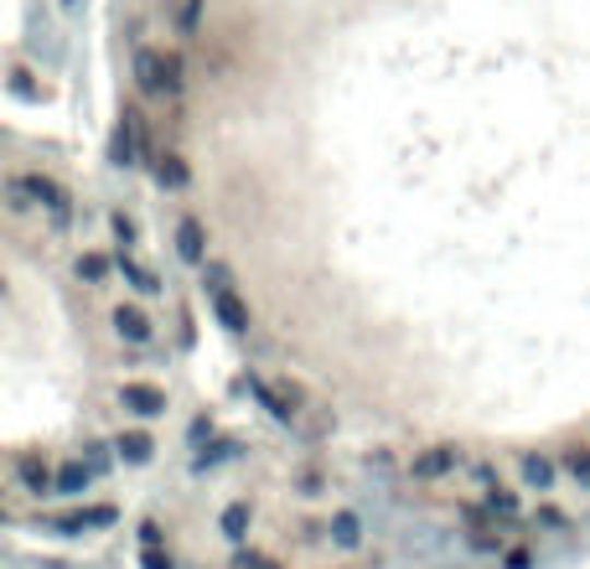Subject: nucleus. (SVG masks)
<instances>
[{
  "instance_id": "16",
  "label": "nucleus",
  "mask_w": 590,
  "mask_h": 569,
  "mask_svg": "<svg viewBox=\"0 0 590 569\" xmlns=\"http://www.w3.org/2000/svg\"><path fill=\"white\" fill-rule=\"evenodd\" d=\"M88 476H94V472H88L83 461H68V466L58 472V491H83V487H88Z\"/></svg>"
},
{
  "instance_id": "18",
  "label": "nucleus",
  "mask_w": 590,
  "mask_h": 569,
  "mask_svg": "<svg viewBox=\"0 0 590 569\" xmlns=\"http://www.w3.org/2000/svg\"><path fill=\"white\" fill-rule=\"evenodd\" d=\"M104 275H109V259H98V254H79V280L98 285Z\"/></svg>"
},
{
  "instance_id": "3",
  "label": "nucleus",
  "mask_w": 590,
  "mask_h": 569,
  "mask_svg": "<svg viewBox=\"0 0 590 569\" xmlns=\"http://www.w3.org/2000/svg\"><path fill=\"white\" fill-rule=\"evenodd\" d=\"M140 151H145V119H140V109H125L119 135H115V161L119 166H135Z\"/></svg>"
},
{
  "instance_id": "2",
  "label": "nucleus",
  "mask_w": 590,
  "mask_h": 569,
  "mask_svg": "<svg viewBox=\"0 0 590 569\" xmlns=\"http://www.w3.org/2000/svg\"><path fill=\"white\" fill-rule=\"evenodd\" d=\"M208 300H213V316L228 332H249V306L238 300L228 264H208Z\"/></svg>"
},
{
  "instance_id": "21",
  "label": "nucleus",
  "mask_w": 590,
  "mask_h": 569,
  "mask_svg": "<svg viewBox=\"0 0 590 569\" xmlns=\"http://www.w3.org/2000/svg\"><path fill=\"white\" fill-rule=\"evenodd\" d=\"M115 238H119V244H125V249H130V244H135V238H140V228H135V217H125V213H115Z\"/></svg>"
},
{
  "instance_id": "14",
  "label": "nucleus",
  "mask_w": 590,
  "mask_h": 569,
  "mask_svg": "<svg viewBox=\"0 0 590 569\" xmlns=\"http://www.w3.org/2000/svg\"><path fill=\"white\" fill-rule=\"evenodd\" d=\"M151 451H156V440H151V435L145 430H130V435H119V455H125V461H151Z\"/></svg>"
},
{
  "instance_id": "23",
  "label": "nucleus",
  "mask_w": 590,
  "mask_h": 569,
  "mask_svg": "<svg viewBox=\"0 0 590 569\" xmlns=\"http://www.w3.org/2000/svg\"><path fill=\"white\" fill-rule=\"evenodd\" d=\"M140 565H145V569H172V559H166L161 549H145V554H140Z\"/></svg>"
},
{
  "instance_id": "4",
  "label": "nucleus",
  "mask_w": 590,
  "mask_h": 569,
  "mask_svg": "<svg viewBox=\"0 0 590 569\" xmlns=\"http://www.w3.org/2000/svg\"><path fill=\"white\" fill-rule=\"evenodd\" d=\"M21 187H26V197H32V202H42L47 213L58 217V223H68V192H62L52 177H42V171H26V177H21Z\"/></svg>"
},
{
  "instance_id": "20",
  "label": "nucleus",
  "mask_w": 590,
  "mask_h": 569,
  "mask_svg": "<svg viewBox=\"0 0 590 569\" xmlns=\"http://www.w3.org/2000/svg\"><path fill=\"white\" fill-rule=\"evenodd\" d=\"M523 472H529L533 487H550V482H554V466L544 461V455H529V461H523Z\"/></svg>"
},
{
  "instance_id": "7",
  "label": "nucleus",
  "mask_w": 590,
  "mask_h": 569,
  "mask_svg": "<svg viewBox=\"0 0 590 569\" xmlns=\"http://www.w3.org/2000/svg\"><path fill=\"white\" fill-rule=\"evenodd\" d=\"M115 332L125 336V342H135V347H145L156 327H151V316L140 311V306H119V311H115Z\"/></svg>"
},
{
  "instance_id": "6",
  "label": "nucleus",
  "mask_w": 590,
  "mask_h": 569,
  "mask_svg": "<svg viewBox=\"0 0 590 569\" xmlns=\"http://www.w3.org/2000/svg\"><path fill=\"white\" fill-rule=\"evenodd\" d=\"M249 393H255L275 419H295V404H300V393L295 389H275V383H264V378H249Z\"/></svg>"
},
{
  "instance_id": "22",
  "label": "nucleus",
  "mask_w": 590,
  "mask_h": 569,
  "mask_svg": "<svg viewBox=\"0 0 590 569\" xmlns=\"http://www.w3.org/2000/svg\"><path fill=\"white\" fill-rule=\"evenodd\" d=\"M234 569H280V565L270 559V554H238Z\"/></svg>"
},
{
  "instance_id": "13",
  "label": "nucleus",
  "mask_w": 590,
  "mask_h": 569,
  "mask_svg": "<svg viewBox=\"0 0 590 569\" xmlns=\"http://www.w3.org/2000/svg\"><path fill=\"white\" fill-rule=\"evenodd\" d=\"M119 275L130 280V285H135L140 295H156V291H161V280L151 275V270H145V264H135V259H130V254H119Z\"/></svg>"
},
{
  "instance_id": "10",
  "label": "nucleus",
  "mask_w": 590,
  "mask_h": 569,
  "mask_svg": "<svg viewBox=\"0 0 590 569\" xmlns=\"http://www.w3.org/2000/svg\"><path fill=\"white\" fill-rule=\"evenodd\" d=\"M104 523H115V508H83V512H62V518H52V529H62V533L104 529Z\"/></svg>"
},
{
  "instance_id": "5",
  "label": "nucleus",
  "mask_w": 590,
  "mask_h": 569,
  "mask_svg": "<svg viewBox=\"0 0 590 569\" xmlns=\"http://www.w3.org/2000/svg\"><path fill=\"white\" fill-rule=\"evenodd\" d=\"M119 404L130 414H140V419H156V414H166V393L156 383H125L119 389Z\"/></svg>"
},
{
  "instance_id": "15",
  "label": "nucleus",
  "mask_w": 590,
  "mask_h": 569,
  "mask_svg": "<svg viewBox=\"0 0 590 569\" xmlns=\"http://www.w3.org/2000/svg\"><path fill=\"white\" fill-rule=\"evenodd\" d=\"M197 26H202V0H177V32L197 37Z\"/></svg>"
},
{
  "instance_id": "1",
  "label": "nucleus",
  "mask_w": 590,
  "mask_h": 569,
  "mask_svg": "<svg viewBox=\"0 0 590 569\" xmlns=\"http://www.w3.org/2000/svg\"><path fill=\"white\" fill-rule=\"evenodd\" d=\"M135 83L145 98H172L181 94V58L177 52H151L140 47L135 52Z\"/></svg>"
},
{
  "instance_id": "17",
  "label": "nucleus",
  "mask_w": 590,
  "mask_h": 569,
  "mask_svg": "<svg viewBox=\"0 0 590 569\" xmlns=\"http://www.w3.org/2000/svg\"><path fill=\"white\" fill-rule=\"evenodd\" d=\"M332 538L342 544V549H353V544H357V518H353V512H337V518H332Z\"/></svg>"
},
{
  "instance_id": "11",
  "label": "nucleus",
  "mask_w": 590,
  "mask_h": 569,
  "mask_svg": "<svg viewBox=\"0 0 590 569\" xmlns=\"http://www.w3.org/2000/svg\"><path fill=\"white\" fill-rule=\"evenodd\" d=\"M151 171H156V181H161V187H172V192H181V187H187V161H181L177 151H161Z\"/></svg>"
},
{
  "instance_id": "8",
  "label": "nucleus",
  "mask_w": 590,
  "mask_h": 569,
  "mask_svg": "<svg viewBox=\"0 0 590 569\" xmlns=\"http://www.w3.org/2000/svg\"><path fill=\"white\" fill-rule=\"evenodd\" d=\"M456 461H461V451H456V446H430L425 455H414V476H420V482H435V476L451 472Z\"/></svg>"
},
{
  "instance_id": "24",
  "label": "nucleus",
  "mask_w": 590,
  "mask_h": 569,
  "mask_svg": "<svg viewBox=\"0 0 590 569\" xmlns=\"http://www.w3.org/2000/svg\"><path fill=\"white\" fill-rule=\"evenodd\" d=\"M570 472H575V476H586V482H590V455L575 451V455H570Z\"/></svg>"
},
{
  "instance_id": "9",
  "label": "nucleus",
  "mask_w": 590,
  "mask_h": 569,
  "mask_svg": "<svg viewBox=\"0 0 590 569\" xmlns=\"http://www.w3.org/2000/svg\"><path fill=\"white\" fill-rule=\"evenodd\" d=\"M16 472H21V482H26V491H58V476H52V466L42 461V455H21L16 461Z\"/></svg>"
},
{
  "instance_id": "19",
  "label": "nucleus",
  "mask_w": 590,
  "mask_h": 569,
  "mask_svg": "<svg viewBox=\"0 0 590 569\" xmlns=\"http://www.w3.org/2000/svg\"><path fill=\"white\" fill-rule=\"evenodd\" d=\"M244 529H249V508L234 502V508L223 512V533H228V538H244Z\"/></svg>"
},
{
  "instance_id": "12",
  "label": "nucleus",
  "mask_w": 590,
  "mask_h": 569,
  "mask_svg": "<svg viewBox=\"0 0 590 569\" xmlns=\"http://www.w3.org/2000/svg\"><path fill=\"white\" fill-rule=\"evenodd\" d=\"M177 249H181V259H192V264H202V254H208V244H202V223H181L177 228Z\"/></svg>"
}]
</instances>
